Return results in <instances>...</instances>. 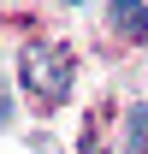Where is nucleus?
Here are the masks:
<instances>
[{
    "mask_svg": "<svg viewBox=\"0 0 148 154\" xmlns=\"http://www.w3.org/2000/svg\"><path fill=\"white\" fill-rule=\"evenodd\" d=\"M18 71H24V83H30L48 107L65 101V89H71V59H65V48H48V42H30V48H24Z\"/></svg>",
    "mask_w": 148,
    "mask_h": 154,
    "instance_id": "nucleus-1",
    "label": "nucleus"
},
{
    "mask_svg": "<svg viewBox=\"0 0 148 154\" xmlns=\"http://www.w3.org/2000/svg\"><path fill=\"white\" fill-rule=\"evenodd\" d=\"M12 119H18V101H12V83H6V77H0V131H6V125H12Z\"/></svg>",
    "mask_w": 148,
    "mask_h": 154,
    "instance_id": "nucleus-4",
    "label": "nucleus"
},
{
    "mask_svg": "<svg viewBox=\"0 0 148 154\" xmlns=\"http://www.w3.org/2000/svg\"><path fill=\"white\" fill-rule=\"evenodd\" d=\"M59 6H83V0H59Z\"/></svg>",
    "mask_w": 148,
    "mask_h": 154,
    "instance_id": "nucleus-5",
    "label": "nucleus"
},
{
    "mask_svg": "<svg viewBox=\"0 0 148 154\" xmlns=\"http://www.w3.org/2000/svg\"><path fill=\"white\" fill-rule=\"evenodd\" d=\"M107 24L125 42H148V6L142 0H107Z\"/></svg>",
    "mask_w": 148,
    "mask_h": 154,
    "instance_id": "nucleus-2",
    "label": "nucleus"
},
{
    "mask_svg": "<svg viewBox=\"0 0 148 154\" xmlns=\"http://www.w3.org/2000/svg\"><path fill=\"white\" fill-rule=\"evenodd\" d=\"M125 154H148V107L142 101L125 107Z\"/></svg>",
    "mask_w": 148,
    "mask_h": 154,
    "instance_id": "nucleus-3",
    "label": "nucleus"
}]
</instances>
